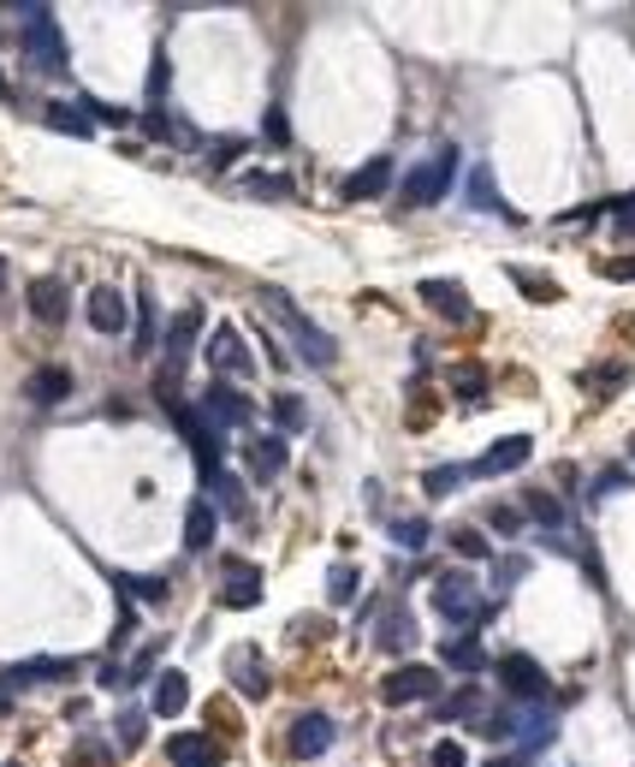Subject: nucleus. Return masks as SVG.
<instances>
[{"instance_id": "6e6d98bb", "label": "nucleus", "mask_w": 635, "mask_h": 767, "mask_svg": "<svg viewBox=\"0 0 635 767\" xmlns=\"http://www.w3.org/2000/svg\"><path fill=\"white\" fill-rule=\"evenodd\" d=\"M7 274H12V268H7V256H0V298H7Z\"/></svg>"}, {"instance_id": "3c124183", "label": "nucleus", "mask_w": 635, "mask_h": 767, "mask_svg": "<svg viewBox=\"0 0 635 767\" xmlns=\"http://www.w3.org/2000/svg\"><path fill=\"white\" fill-rule=\"evenodd\" d=\"M457 381H463V399H481V369H457Z\"/></svg>"}, {"instance_id": "6e6552de", "label": "nucleus", "mask_w": 635, "mask_h": 767, "mask_svg": "<svg viewBox=\"0 0 635 767\" xmlns=\"http://www.w3.org/2000/svg\"><path fill=\"white\" fill-rule=\"evenodd\" d=\"M499 684L511 690V696H523V702H541L546 690H553V678L541 672L535 655H505L499 661Z\"/></svg>"}, {"instance_id": "0eeeda50", "label": "nucleus", "mask_w": 635, "mask_h": 767, "mask_svg": "<svg viewBox=\"0 0 635 767\" xmlns=\"http://www.w3.org/2000/svg\"><path fill=\"white\" fill-rule=\"evenodd\" d=\"M333 738H339V726H333V714H321V708H309V714H297L291 720V756L297 762H309V756H327L333 750Z\"/></svg>"}, {"instance_id": "393cba45", "label": "nucleus", "mask_w": 635, "mask_h": 767, "mask_svg": "<svg viewBox=\"0 0 635 767\" xmlns=\"http://www.w3.org/2000/svg\"><path fill=\"white\" fill-rule=\"evenodd\" d=\"M440 666H452V672H487V655H481L475 637H452V643H440Z\"/></svg>"}, {"instance_id": "1a4fd4ad", "label": "nucleus", "mask_w": 635, "mask_h": 767, "mask_svg": "<svg viewBox=\"0 0 635 767\" xmlns=\"http://www.w3.org/2000/svg\"><path fill=\"white\" fill-rule=\"evenodd\" d=\"M202 417L226 435V429H244V423L256 417V405H250L238 387H208V393H202Z\"/></svg>"}, {"instance_id": "b1692460", "label": "nucleus", "mask_w": 635, "mask_h": 767, "mask_svg": "<svg viewBox=\"0 0 635 767\" xmlns=\"http://www.w3.org/2000/svg\"><path fill=\"white\" fill-rule=\"evenodd\" d=\"M374 643H380V649H386V655H404V649H410V643H416V619H410V613H404V607H392V613H386V619H380V631H374Z\"/></svg>"}, {"instance_id": "f257e3e1", "label": "nucleus", "mask_w": 635, "mask_h": 767, "mask_svg": "<svg viewBox=\"0 0 635 767\" xmlns=\"http://www.w3.org/2000/svg\"><path fill=\"white\" fill-rule=\"evenodd\" d=\"M12 12H18V42H24V54H30V66L42 72V78H60L72 54H66V36H60L54 7L30 0V7H12Z\"/></svg>"}, {"instance_id": "473e14b6", "label": "nucleus", "mask_w": 635, "mask_h": 767, "mask_svg": "<svg viewBox=\"0 0 635 767\" xmlns=\"http://www.w3.org/2000/svg\"><path fill=\"white\" fill-rule=\"evenodd\" d=\"M624 381H630V363H600V369H588V375H582V387H594L600 399H612Z\"/></svg>"}, {"instance_id": "8fccbe9b", "label": "nucleus", "mask_w": 635, "mask_h": 767, "mask_svg": "<svg viewBox=\"0 0 635 767\" xmlns=\"http://www.w3.org/2000/svg\"><path fill=\"white\" fill-rule=\"evenodd\" d=\"M238 149H244V143H238V137H226V143H214V167H226V161H238Z\"/></svg>"}, {"instance_id": "f704fd0d", "label": "nucleus", "mask_w": 635, "mask_h": 767, "mask_svg": "<svg viewBox=\"0 0 635 767\" xmlns=\"http://www.w3.org/2000/svg\"><path fill=\"white\" fill-rule=\"evenodd\" d=\"M463 464H434V470H428L422 476V488H428V494H434V500H446V494H457V488H463Z\"/></svg>"}, {"instance_id": "c85d7f7f", "label": "nucleus", "mask_w": 635, "mask_h": 767, "mask_svg": "<svg viewBox=\"0 0 635 767\" xmlns=\"http://www.w3.org/2000/svg\"><path fill=\"white\" fill-rule=\"evenodd\" d=\"M208 494H214V506H220L226 512V518H244V506H250V500H244V482H238V476H214V482H208Z\"/></svg>"}, {"instance_id": "423d86ee", "label": "nucleus", "mask_w": 635, "mask_h": 767, "mask_svg": "<svg viewBox=\"0 0 635 767\" xmlns=\"http://www.w3.org/2000/svg\"><path fill=\"white\" fill-rule=\"evenodd\" d=\"M440 696V666H422V661H404L398 672L380 678V702L404 708V702H434Z\"/></svg>"}, {"instance_id": "864d4df0", "label": "nucleus", "mask_w": 635, "mask_h": 767, "mask_svg": "<svg viewBox=\"0 0 635 767\" xmlns=\"http://www.w3.org/2000/svg\"><path fill=\"white\" fill-rule=\"evenodd\" d=\"M487 767H529V756H493Z\"/></svg>"}, {"instance_id": "a211bd4d", "label": "nucleus", "mask_w": 635, "mask_h": 767, "mask_svg": "<svg viewBox=\"0 0 635 767\" xmlns=\"http://www.w3.org/2000/svg\"><path fill=\"white\" fill-rule=\"evenodd\" d=\"M386 185H392V155H374L345 179V197L351 203H374V197H386Z\"/></svg>"}, {"instance_id": "5701e85b", "label": "nucleus", "mask_w": 635, "mask_h": 767, "mask_svg": "<svg viewBox=\"0 0 635 767\" xmlns=\"http://www.w3.org/2000/svg\"><path fill=\"white\" fill-rule=\"evenodd\" d=\"M149 702H155V714H161V720H173V714H185V702H190V684H185V672H173V666H167V672L155 678V696H149Z\"/></svg>"}, {"instance_id": "79ce46f5", "label": "nucleus", "mask_w": 635, "mask_h": 767, "mask_svg": "<svg viewBox=\"0 0 635 767\" xmlns=\"http://www.w3.org/2000/svg\"><path fill=\"white\" fill-rule=\"evenodd\" d=\"M143 732H149V726H143V714H137V708H125V714H119V744H125V750H137V744H143Z\"/></svg>"}, {"instance_id": "a18cd8bd", "label": "nucleus", "mask_w": 635, "mask_h": 767, "mask_svg": "<svg viewBox=\"0 0 635 767\" xmlns=\"http://www.w3.org/2000/svg\"><path fill=\"white\" fill-rule=\"evenodd\" d=\"M517 577H523V559H499V565H493V589H499V595L517 583Z\"/></svg>"}, {"instance_id": "dca6fc26", "label": "nucleus", "mask_w": 635, "mask_h": 767, "mask_svg": "<svg viewBox=\"0 0 635 767\" xmlns=\"http://www.w3.org/2000/svg\"><path fill=\"white\" fill-rule=\"evenodd\" d=\"M422 304L434 310V316H446V322H469V292H463V280H422Z\"/></svg>"}, {"instance_id": "c756f323", "label": "nucleus", "mask_w": 635, "mask_h": 767, "mask_svg": "<svg viewBox=\"0 0 635 767\" xmlns=\"http://www.w3.org/2000/svg\"><path fill=\"white\" fill-rule=\"evenodd\" d=\"M244 191L250 197H268V203H285L297 185H291V173H244Z\"/></svg>"}, {"instance_id": "2eb2a0df", "label": "nucleus", "mask_w": 635, "mask_h": 767, "mask_svg": "<svg viewBox=\"0 0 635 767\" xmlns=\"http://www.w3.org/2000/svg\"><path fill=\"white\" fill-rule=\"evenodd\" d=\"M285 458H291L285 435H256V440L244 447V470L256 476V482H274V476L285 470Z\"/></svg>"}, {"instance_id": "49530a36", "label": "nucleus", "mask_w": 635, "mask_h": 767, "mask_svg": "<svg viewBox=\"0 0 635 767\" xmlns=\"http://www.w3.org/2000/svg\"><path fill=\"white\" fill-rule=\"evenodd\" d=\"M618 209V238H635V197H612Z\"/></svg>"}, {"instance_id": "09e8293b", "label": "nucleus", "mask_w": 635, "mask_h": 767, "mask_svg": "<svg viewBox=\"0 0 635 767\" xmlns=\"http://www.w3.org/2000/svg\"><path fill=\"white\" fill-rule=\"evenodd\" d=\"M606 274H612V280H635V256H612V262H606Z\"/></svg>"}, {"instance_id": "c9c22d12", "label": "nucleus", "mask_w": 635, "mask_h": 767, "mask_svg": "<svg viewBox=\"0 0 635 767\" xmlns=\"http://www.w3.org/2000/svg\"><path fill=\"white\" fill-rule=\"evenodd\" d=\"M357 589H363L357 565H333V577H327V601H333V607H345V601H357Z\"/></svg>"}, {"instance_id": "4be33fe9", "label": "nucleus", "mask_w": 635, "mask_h": 767, "mask_svg": "<svg viewBox=\"0 0 635 767\" xmlns=\"http://www.w3.org/2000/svg\"><path fill=\"white\" fill-rule=\"evenodd\" d=\"M481 714H487L481 684H463V690H452V696L434 702V720H481Z\"/></svg>"}, {"instance_id": "cd10ccee", "label": "nucleus", "mask_w": 635, "mask_h": 767, "mask_svg": "<svg viewBox=\"0 0 635 767\" xmlns=\"http://www.w3.org/2000/svg\"><path fill=\"white\" fill-rule=\"evenodd\" d=\"M523 512H529V518H535L541 530H546V542H558V530H564V506H558L553 494H541V488H529V494H523Z\"/></svg>"}, {"instance_id": "4d7b16f0", "label": "nucleus", "mask_w": 635, "mask_h": 767, "mask_svg": "<svg viewBox=\"0 0 635 767\" xmlns=\"http://www.w3.org/2000/svg\"><path fill=\"white\" fill-rule=\"evenodd\" d=\"M7 767H18V762H7Z\"/></svg>"}, {"instance_id": "7ed1b4c3", "label": "nucleus", "mask_w": 635, "mask_h": 767, "mask_svg": "<svg viewBox=\"0 0 635 767\" xmlns=\"http://www.w3.org/2000/svg\"><path fill=\"white\" fill-rule=\"evenodd\" d=\"M262 304H268L274 316L285 322V328H291V339H297V351H303V357L315 363V369H333V363H339V345H333V339H327V328H315V322L303 316V310L291 304L285 292H262Z\"/></svg>"}, {"instance_id": "2f4dec72", "label": "nucleus", "mask_w": 635, "mask_h": 767, "mask_svg": "<svg viewBox=\"0 0 635 767\" xmlns=\"http://www.w3.org/2000/svg\"><path fill=\"white\" fill-rule=\"evenodd\" d=\"M113 589H125V595H137V601H167V583H161V577H143V571H113Z\"/></svg>"}, {"instance_id": "a878e982", "label": "nucleus", "mask_w": 635, "mask_h": 767, "mask_svg": "<svg viewBox=\"0 0 635 767\" xmlns=\"http://www.w3.org/2000/svg\"><path fill=\"white\" fill-rule=\"evenodd\" d=\"M30 316L36 322H66V286H60V280H36L30 286Z\"/></svg>"}, {"instance_id": "aec40b11", "label": "nucleus", "mask_w": 635, "mask_h": 767, "mask_svg": "<svg viewBox=\"0 0 635 767\" xmlns=\"http://www.w3.org/2000/svg\"><path fill=\"white\" fill-rule=\"evenodd\" d=\"M90 328L101 339H119L125 334V292H113V286H96L90 292Z\"/></svg>"}, {"instance_id": "20e7f679", "label": "nucleus", "mask_w": 635, "mask_h": 767, "mask_svg": "<svg viewBox=\"0 0 635 767\" xmlns=\"http://www.w3.org/2000/svg\"><path fill=\"white\" fill-rule=\"evenodd\" d=\"M452 173H457V149H452V143H440L434 155L422 161V167H410V173H404L398 197H404L410 209H428V203H440V197L452 191Z\"/></svg>"}, {"instance_id": "13d9d810", "label": "nucleus", "mask_w": 635, "mask_h": 767, "mask_svg": "<svg viewBox=\"0 0 635 767\" xmlns=\"http://www.w3.org/2000/svg\"><path fill=\"white\" fill-rule=\"evenodd\" d=\"M630 452H635V440H630Z\"/></svg>"}, {"instance_id": "603ef678", "label": "nucleus", "mask_w": 635, "mask_h": 767, "mask_svg": "<svg viewBox=\"0 0 635 767\" xmlns=\"http://www.w3.org/2000/svg\"><path fill=\"white\" fill-rule=\"evenodd\" d=\"M90 120H107V125H125V113H119V108H107V102H90Z\"/></svg>"}, {"instance_id": "9b49d317", "label": "nucleus", "mask_w": 635, "mask_h": 767, "mask_svg": "<svg viewBox=\"0 0 635 767\" xmlns=\"http://www.w3.org/2000/svg\"><path fill=\"white\" fill-rule=\"evenodd\" d=\"M196 334H202V310H179V316H173V328H167V387L185 375L190 351H196Z\"/></svg>"}, {"instance_id": "de8ad7c7", "label": "nucleus", "mask_w": 635, "mask_h": 767, "mask_svg": "<svg viewBox=\"0 0 635 767\" xmlns=\"http://www.w3.org/2000/svg\"><path fill=\"white\" fill-rule=\"evenodd\" d=\"M618 488H630V476L618 470V464H612V470H600V476H594V494H618Z\"/></svg>"}, {"instance_id": "72a5a7b5", "label": "nucleus", "mask_w": 635, "mask_h": 767, "mask_svg": "<svg viewBox=\"0 0 635 767\" xmlns=\"http://www.w3.org/2000/svg\"><path fill=\"white\" fill-rule=\"evenodd\" d=\"M274 423H279V435H303V423H309L303 399H297V393H279V399H274Z\"/></svg>"}, {"instance_id": "6ab92c4d", "label": "nucleus", "mask_w": 635, "mask_h": 767, "mask_svg": "<svg viewBox=\"0 0 635 767\" xmlns=\"http://www.w3.org/2000/svg\"><path fill=\"white\" fill-rule=\"evenodd\" d=\"M78 672V661H18V666H7V684L12 690H24V684H66V678Z\"/></svg>"}, {"instance_id": "37998d69", "label": "nucleus", "mask_w": 635, "mask_h": 767, "mask_svg": "<svg viewBox=\"0 0 635 767\" xmlns=\"http://www.w3.org/2000/svg\"><path fill=\"white\" fill-rule=\"evenodd\" d=\"M428 767H463V744H457V738H446V744H434V756H428Z\"/></svg>"}, {"instance_id": "f8f14e48", "label": "nucleus", "mask_w": 635, "mask_h": 767, "mask_svg": "<svg viewBox=\"0 0 635 767\" xmlns=\"http://www.w3.org/2000/svg\"><path fill=\"white\" fill-rule=\"evenodd\" d=\"M208 369H220V375H250V369H256L244 334H238V328H214V339H208Z\"/></svg>"}, {"instance_id": "58836bf2", "label": "nucleus", "mask_w": 635, "mask_h": 767, "mask_svg": "<svg viewBox=\"0 0 635 767\" xmlns=\"http://www.w3.org/2000/svg\"><path fill=\"white\" fill-rule=\"evenodd\" d=\"M48 125H54V131H72V137H90V113H78V108H48Z\"/></svg>"}, {"instance_id": "4468645a", "label": "nucleus", "mask_w": 635, "mask_h": 767, "mask_svg": "<svg viewBox=\"0 0 635 767\" xmlns=\"http://www.w3.org/2000/svg\"><path fill=\"white\" fill-rule=\"evenodd\" d=\"M226 672H232V690L238 696H268L274 690V678H268V666H262V655L256 649H232V655H226Z\"/></svg>"}, {"instance_id": "f03ea898", "label": "nucleus", "mask_w": 635, "mask_h": 767, "mask_svg": "<svg viewBox=\"0 0 635 767\" xmlns=\"http://www.w3.org/2000/svg\"><path fill=\"white\" fill-rule=\"evenodd\" d=\"M434 607H440V619H446V625H457V637H475L481 625L493 619V607H499V601L481 595L469 571H440L434 577Z\"/></svg>"}, {"instance_id": "4c0bfd02", "label": "nucleus", "mask_w": 635, "mask_h": 767, "mask_svg": "<svg viewBox=\"0 0 635 767\" xmlns=\"http://www.w3.org/2000/svg\"><path fill=\"white\" fill-rule=\"evenodd\" d=\"M392 548H410V553H422L428 548V518H392Z\"/></svg>"}, {"instance_id": "7c9ffc66", "label": "nucleus", "mask_w": 635, "mask_h": 767, "mask_svg": "<svg viewBox=\"0 0 635 767\" xmlns=\"http://www.w3.org/2000/svg\"><path fill=\"white\" fill-rule=\"evenodd\" d=\"M469 209H475V215H487V209H505V203H499V179H493L487 167L469 173Z\"/></svg>"}, {"instance_id": "ddd939ff", "label": "nucleus", "mask_w": 635, "mask_h": 767, "mask_svg": "<svg viewBox=\"0 0 635 767\" xmlns=\"http://www.w3.org/2000/svg\"><path fill=\"white\" fill-rule=\"evenodd\" d=\"M262 601V571L256 565H244V559H226V583H220V607H232V613H244V607H256Z\"/></svg>"}, {"instance_id": "5fc2aeb1", "label": "nucleus", "mask_w": 635, "mask_h": 767, "mask_svg": "<svg viewBox=\"0 0 635 767\" xmlns=\"http://www.w3.org/2000/svg\"><path fill=\"white\" fill-rule=\"evenodd\" d=\"M0 714H12V684L0 678Z\"/></svg>"}, {"instance_id": "e433bc0d", "label": "nucleus", "mask_w": 635, "mask_h": 767, "mask_svg": "<svg viewBox=\"0 0 635 767\" xmlns=\"http://www.w3.org/2000/svg\"><path fill=\"white\" fill-rule=\"evenodd\" d=\"M511 280L523 286V298H535V304H553V298H558V280H553V274H535V268H511Z\"/></svg>"}, {"instance_id": "a19ab883", "label": "nucleus", "mask_w": 635, "mask_h": 767, "mask_svg": "<svg viewBox=\"0 0 635 767\" xmlns=\"http://www.w3.org/2000/svg\"><path fill=\"white\" fill-rule=\"evenodd\" d=\"M131 345L137 351H155V304H149V298L137 304V339H131Z\"/></svg>"}, {"instance_id": "c03bdc74", "label": "nucleus", "mask_w": 635, "mask_h": 767, "mask_svg": "<svg viewBox=\"0 0 635 767\" xmlns=\"http://www.w3.org/2000/svg\"><path fill=\"white\" fill-rule=\"evenodd\" d=\"M452 548L463 553V559H487V542H481L475 530H457V536H452Z\"/></svg>"}, {"instance_id": "9d476101", "label": "nucleus", "mask_w": 635, "mask_h": 767, "mask_svg": "<svg viewBox=\"0 0 635 767\" xmlns=\"http://www.w3.org/2000/svg\"><path fill=\"white\" fill-rule=\"evenodd\" d=\"M529 452H535L529 435H505V440H493L475 464H463V470L469 476H505V470H517V464H529Z\"/></svg>"}, {"instance_id": "f3484780", "label": "nucleus", "mask_w": 635, "mask_h": 767, "mask_svg": "<svg viewBox=\"0 0 635 767\" xmlns=\"http://www.w3.org/2000/svg\"><path fill=\"white\" fill-rule=\"evenodd\" d=\"M167 762L173 767H220V744L208 732H179V738H167Z\"/></svg>"}, {"instance_id": "bb28decb", "label": "nucleus", "mask_w": 635, "mask_h": 767, "mask_svg": "<svg viewBox=\"0 0 635 767\" xmlns=\"http://www.w3.org/2000/svg\"><path fill=\"white\" fill-rule=\"evenodd\" d=\"M66 393H72V369H60V363H48V369L30 375V399H36V405H60Z\"/></svg>"}, {"instance_id": "39448f33", "label": "nucleus", "mask_w": 635, "mask_h": 767, "mask_svg": "<svg viewBox=\"0 0 635 767\" xmlns=\"http://www.w3.org/2000/svg\"><path fill=\"white\" fill-rule=\"evenodd\" d=\"M167 411H173V423H179V435L190 440V452H196V470H202V482H214L220 476V447H226V435L214 429L202 411H190L179 405V399H167Z\"/></svg>"}, {"instance_id": "412c9836", "label": "nucleus", "mask_w": 635, "mask_h": 767, "mask_svg": "<svg viewBox=\"0 0 635 767\" xmlns=\"http://www.w3.org/2000/svg\"><path fill=\"white\" fill-rule=\"evenodd\" d=\"M214 530H220V506H214L208 494H196V500H190V512H185V548L202 553L214 542Z\"/></svg>"}, {"instance_id": "ea45409f", "label": "nucleus", "mask_w": 635, "mask_h": 767, "mask_svg": "<svg viewBox=\"0 0 635 767\" xmlns=\"http://www.w3.org/2000/svg\"><path fill=\"white\" fill-rule=\"evenodd\" d=\"M487 524H493V536H523V512L517 506H487Z\"/></svg>"}]
</instances>
